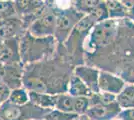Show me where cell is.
Here are the masks:
<instances>
[{
  "label": "cell",
  "mask_w": 134,
  "mask_h": 120,
  "mask_svg": "<svg viewBox=\"0 0 134 120\" xmlns=\"http://www.w3.org/2000/svg\"><path fill=\"white\" fill-rule=\"evenodd\" d=\"M116 102L122 110L134 109V84H126L118 95Z\"/></svg>",
  "instance_id": "5bb4252c"
},
{
  "label": "cell",
  "mask_w": 134,
  "mask_h": 120,
  "mask_svg": "<svg viewBox=\"0 0 134 120\" xmlns=\"http://www.w3.org/2000/svg\"><path fill=\"white\" fill-rule=\"evenodd\" d=\"M56 14V25L54 38L58 45H63L67 41L68 37L72 33L73 29L77 23L82 19L84 15L79 13L74 7L66 10L54 12Z\"/></svg>",
  "instance_id": "277c9868"
},
{
  "label": "cell",
  "mask_w": 134,
  "mask_h": 120,
  "mask_svg": "<svg viewBox=\"0 0 134 120\" xmlns=\"http://www.w3.org/2000/svg\"><path fill=\"white\" fill-rule=\"evenodd\" d=\"M66 92L72 97H90L93 94L89 88L74 74L71 75L69 79Z\"/></svg>",
  "instance_id": "4fadbf2b"
},
{
  "label": "cell",
  "mask_w": 134,
  "mask_h": 120,
  "mask_svg": "<svg viewBox=\"0 0 134 120\" xmlns=\"http://www.w3.org/2000/svg\"><path fill=\"white\" fill-rule=\"evenodd\" d=\"M124 8L126 10V18L134 22V1H122Z\"/></svg>",
  "instance_id": "cb8c5ba5"
},
{
  "label": "cell",
  "mask_w": 134,
  "mask_h": 120,
  "mask_svg": "<svg viewBox=\"0 0 134 120\" xmlns=\"http://www.w3.org/2000/svg\"><path fill=\"white\" fill-rule=\"evenodd\" d=\"M17 16L14 1L0 0V20Z\"/></svg>",
  "instance_id": "ffe728a7"
},
{
  "label": "cell",
  "mask_w": 134,
  "mask_h": 120,
  "mask_svg": "<svg viewBox=\"0 0 134 120\" xmlns=\"http://www.w3.org/2000/svg\"><path fill=\"white\" fill-rule=\"evenodd\" d=\"M26 32V26L18 16L0 20V39H21Z\"/></svg>",
  "instance_id": "52a82bcc"
},
{
  "label": "cell",
  "mask_w": 134,
  "mask_h": 120,
  "mask_svg": "<svg viewBox=\"0 0 134 120\" xmlns=\"http://www.w3.org/2000/svg\"><path fill=\"white\" fill-rule=\"evenodd\" d=\"M73 106H74V97L69 95L67 92L56 95L55 109L66 113H73Z\"/></svg>",
  "instance_id": "2e32d148"
},
{
  "label": "cell",
  "mask_w": 134,
  "mask_h": 120,
  "mask_svg": "<svg viewBox=\"0 0 134 120\" xmlns=\"http://www.w3.org/2000/svg\"><path fill=\"white\" fill-rule=\"evenodd\" d=\"M81 116L74 113H66V112H62L57 109L51 110L48 114L46 115L44 120H77Z\"/></svg>",
  "instance_id": "7402d4cb"
},
{
  "label": "cell",
  "mask_w": 134,
  "mask_h": 120,
  "mask_svg": "<svg viewBox=\"0 0 134 120\" xmlns=\"http://www.w3.org/2000/svg\"><path fill=\"white\" fill-rule=\"evenodd\" d=\"M77 120H89V119H88L86 116H81V117H80V118H78Z\"/></svg>",
  "instance_id": "484cf974"
},
{
  "label": "cell",
  "mask_w": 134,
  "mask_h": 120,
  "mask_svg": "<svg viewBox=\"0 0 134 120\" xmlns=\"http://www.w3.org/2000/svg\"><path fill=\"white\" fill-rule=\"evenodd\" d=\"M29 92V102L34 104L35 106L45 110H54L56 104V95L50 93L36 91Z\"/></svg>",
  "instance_id": "7c38bea8"
},
{
  "label": "cell",
  "mask_w": 134,
  "mask_h": 120,
  "mask_svg": "<svg viewBox=\"0 0 134 120\" xmlns=\"http://www.w3.org/2000/svg\"><path fill=\"white\" fill-rule=\"evenodd\" d=\"M101 2L100 0H75L73 1V7L79 13L88 15L98 8Z\"/></svg>",
  "instance_id": "e0dca14e"
},
{
  "label": "cell",
  "mask_w": 134,
  "mask_h": 120,
  "mask_svg": "<svg viewBox=\"0 0 134 120\" xmlns=\"http://www.w3.org/2000/svg\"><path fill=\"white\" fill-rule=\"evenodd\" d=\"M73 68L74 66L66 57L62 45H58L54 57L24 65L23 87L28 91L54 95L65 93Z\"/></svg>",
  "instance_id": "6da1fadb"
},
{
  "label": "cell",
  "mask_w": 134,
  "mask_h": 120,
  "mask_svg": "<svg viewBox=\"0 0 134 120\" xmlns=\"http://www.w3.org/2000/svg\"><path fill=\"white\" fill-rule=\"evenodd\" d=\"M0 120H3V119H2V118H1V117H0Z\"/></svg>",
  "instance_id": "83f0119b"
},
{
  "label": "cell",
  "mask_w": 134,
  "mask_h": 120,
  "mask_svg": "<svg viewBox=\"0 0 134 120\" xmlns=\"http://www.w3.org/2000/svg\"><path fill=\"white\" fill-rule=\"evenodd\" d=\"M45 1L38 0H17L14 1L16 15L22 19V21L27 20L34 13L39 10L44 5Z\"/></svg>",
  "instance_id": "8fae6325"
},
{
  "label": "cell",
  "mask_w": 134,
  "mask_h": 120,
  "mask_svg": "<svg viewBox=\"0 0 134 120\" xmlns=\"http://www.w3.org/2000/svg\"><path fill=\"white\" fill-rule=\"evenodd\" d=\"M56 25V14L51 9L42 17L35 20L28 28L27 32L34 37H54Z\"/></svg>",
  "instance_id": "8992f818"
},
{
  "label": "cell",
  "mask_w": 134,
  "mask_h": 120,
  "mask_svg": "<svg viewBox=\"0 0 134 120\" xmlns=\"http://www.w3.org/2000/svg\"><path fill=\"white\" fill-rule=\"evenodd\" d=\"M90 107L89 97H74L73 113L79 116H85Z\"/></svg>",
  "instance_id": "44dd1931"
},
{
  "label": "cell",
  "mask_w": 134,
  "mask_h": 120,
  "mask_svg": "<svg viewBox=\"0 0 134 120\" xmlns=\"http://www.w3.org/2000/svg\"><path fill=\"white\" fill-rule=\"evenodd\" d=\"M126 84L127 83L117 74L105 70H100L98 80L99 92L118 95Z\"/></svg>",
  "instance_id": "ba28073f"
},
{
  "label": "cell",
  "mask_w": 134,
  "mask_h": 120,
  "mask_svg": "<svg viewBox=\"0 0 134 120\" xmlns=\"http://www.w3.org/2000/svg\"><path fill=\"white\" fill-rule=\"evenodd\" d=\"M108 13V19L113 20H121L126 18V10L124 8L122 1L109 0L105 1Z\"/></svg>",
  "instance_id": "9a60e30c"
},
{
  "label": "cell",
  "mask_w": 134,
  "mask_h": 120,
  "mask_svg": "<svg viewBox=\"0 0 134 120\" xmlns=\"http://www.w3.org/2000/svg\"><path fill=\"white\" fill-rule=\"evenodd\" d=\"M120 120H134V109H126L121 110L120 114L118 115Z\"/></svg>",
  "instance_id": "d4e9b609"
},
{
  "label": "cell",
  "mask_w": 134,
  "mask_h": 120,
  "mask_svg": "<svg viewBox=\"0 0 134 120\" xmlns=\"http://www.w3.org/2000/svg\"><path fill=\"white\" fill-rule=\"evenodd\" d=\"M24 64L22 62L3 64L0 63V82L10 90L23 87Z\"/></svg>",
  "instance_id": "5b68a950"
},
{
  "label": "cell",
  "mask_w": 134,
  "mask_h": 120,
  "mask_svg": "<svg viewBox=\"0 0 134 120\" xmlns=\"http://www.w3.org/2000/svg\"><path fill=\"white\" fill-rule=\"evenodd\" d=\"M99 73H100L99 69L87 64L77 65L73 68V74L76 75L89 88L92 93L99 92V86H98Z\"/></svg>",
  "instance_id": "9c48e42d"
},
{
  "label": "cell",
  "mask_w": 134,
  "mask_h": 120,
  "mask_svg": "<svg viewBox=\"0 0 134 120\" xmlns=\"http://www.w3.org/2000/svg\"><path fill=\"white\" fill-rule=\"evenodd\" d=\"M90 106H95V105H108L112 103L116 102V95L109 94V93H103V92H98V93H93L89 97Z\"/></svg>",
  "instance_id": "ac0fdd59"
},
{
  "label": "cell",
  "mask_w": 134,
  "mask_h": 120,
  "mask_svg": "<svg viewBox=\"0 0 134 120\" xmlns=\"http://www.w3.org/2000/svg\"><path fill=\"white\" fill-rule=\"evenodd\" d=\"M113 120H120V119H119V118L117 117V118H115V119H113Z\"/></svg>",
  "instance_id": "4316f807"
},
{
  "label": "cell",
  "mask_w": 134,
  "mask_h": 120,
  "mask_svg": "<svg viewBox=\"0 0 134 120\" xmlns=\"http://www.w3.org/2000/svg\"><path fill=\"white\" fill-rule=\"evenodd\" d=\"M50 110L39 108L32 103L14 105L9 101L0 107V117L3 120H44Z\"/></svg>",
  "instance_id": "3957f363"
},
{
  "label": "cell",
  "mask_w": 134,
  "mask_h": 120,
  "mask_svg": "<svg viewBox=\"0 0 134 120\" xmlns=\"http://www.w3.org/2000/svg\"><path fill=\"white\" fill-rule=\"evenodd\" d=\"M20 58L24 65L48 60L54 57L58 43L54 37H34L26 32L20 39Z\"/></svg>",
  "instance_id": "7a4b0ae2"
},
{
  "label": "cell",
  "mask_w": 134,
  "mask_h": 120,
  "mask_svg": "<svg viewBox=\"0 0 134 120\" xmlns=\"http://www.w3.org/2000/svg\"><path fill=\"white\" fill-rule=\"evenodd\" d=\"M8 101L14 105H25L29 102V92L24 87L13 89L10 92Z\"/></svg>",
  "instance_id": "d6986e66"
},
{
  "label": "cell",
  "mask_w": 134,
  "mask_h": 120,
  "mask_svg": "<svg viewBox=\"0 0 134 120\" xmlns=\"http://www.w3.org/2000/svg\"><path fill=\"white\" fill-rule=\"evenodd\" d=\"M10 92H11V90L4 83L0 82V107L3 106L9 100Z\"/></svg>",
  "instance_id": "603a6c76"
},
{
  "label": "cell",
  "mask_w": 134,
  "mask_h": 120,
  "mask_svg": "<svg viewBox=\"0 0 134 120\" xmlns=\"http://www.w3.org/2000/svg\"><path fill=\"white\" fill-rule=\"evenodd\" d=\"M122 109L117 102L108 105L90 106L85 116L89 120H113L117 118Z\"/></svg>",
  "instance_id": "30bf717a"
}]
</instances>
